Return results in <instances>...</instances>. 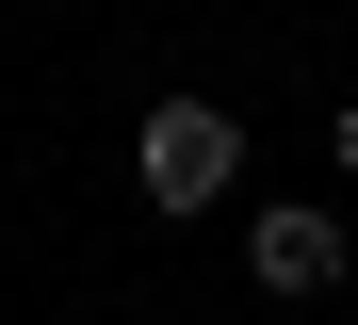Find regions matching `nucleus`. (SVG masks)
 I'll return each instance as SVG.
<instances>
[{
    "instance_id": "f257e3e1",
    "label": "nucleus",
    "mask_w": 358,
    "mask_h": 325,
    "mask_svg": "<svg viewBox=\"0 0 358 325\" xmlns=\"http://www.w3.org/2000/svg\"><path fill=\"white\" fill-rule=\"evenodd\" d=\"M228 163H245V130H228L212 98H163V114L131 130V179H147V212H212V195H228Z\"/></svg>"
},
{
    "instance_id": "f03ea898",
    "label": "nucleus",
    "mask_w": 358,
    "mask_h": 325,
    "mask_svg": "<svg viewBox=\"0 0 358 325\" xmlns=\"http://www.w3.org/2000/svg\"><path fill=\"white\" fill-rule=\"evenodd\" d=\"M245 260H261V293H342V260H358V244H342V212H310V195H293V212L245 228Z\"/></svg>"
},
{
    "instance_id": "7ed1b4c3",
    "label": "nucleus",
    "mask_w": 358,
    "mask_h": 325,
    "mask_svg": "<svg viewBox=\"0 0 358 325\" xmlns=\"http://www.w3.org/2000/svg\"><path fill=\"white\" fill-rule=\"evenodd\" d=\"M342 179H358V114H342Z\"/></svg>"
}]
</instances>
